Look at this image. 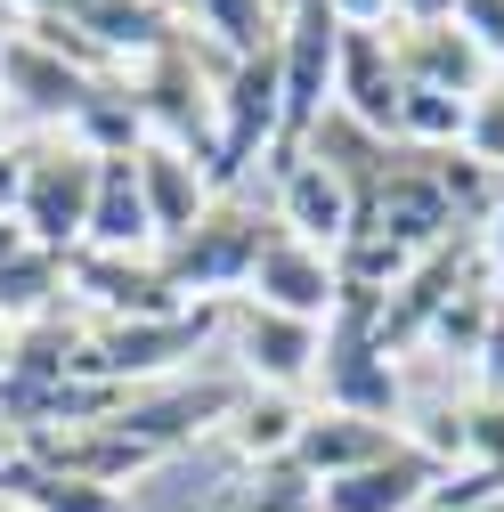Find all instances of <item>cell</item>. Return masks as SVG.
Returning <instances> with one entry per match:
<instances>
[{"label": "cell", "instance_id": "obj_1", "mask_svg": "<svg viewBox=\"0 0 504 512\" xmlns=\"http://www.w3.org/2000/svg\"><path fill=\"white\" fill-rule=\"evenodd\" d=\"M318 399H326V415L399 423L407 391H399V366L383 350V293L342 285V301L326 317V342H318Z\"/></svg>", "mask_w": 504, "mask_h": 512}, {"label": "cell", "instance_id": "obj_2", "mask_svg": "<svg viewBox=\"0 0 504 512\" xmlns=\"http://www.w3.org/2000/svg\"><path fill=\"white\" fill-rule=\"evenodd\" d=\"M212 334H228V301H187L171 317H98L82 334V358L74 374L82 382H163L179 358H196Z\"/></svg>", "mask_w": 504, "mask_h": 512}, {"label": "cell", "instance_id": "obj_3", "mask_svg": "<svg viewBox=\"0 0 504 512\" xmlns=\"http://www.w3.org/2000/svg\"><path fill=\"white\" fill-rule=\"evenodd\" d=\"M285 147V82H277V49L261 57H236L220 74V114H212V163H204V187L228 196V187Z\"/></svg>", "mask_w": 504, "mask_h": 512}, {"label": "cell", "instance_id": "obj_4", "mask_svg": "<svg viewBox=\"0 0 504 512\" xmlns=\"http://www.w3.org/2000/svg\"><path fill=\"white\" fill-rule=\"evenodd\" d=\"M269 228H277V220L244 212L236 196H212V212H204L196 228L163 244V277H171V293H179V301H244L252 261H261Z\"/></svg>", "mask_w": 504, "mask_h": 512}, {"label": "cell", "instance_id": "obj_5", "mask_svg": "<svg viewBox=\"0 0 504 512\" xmlns=\"http://www.w3.org/2000/svg\"><path fill=\"white\" fill-rule=\"evenodd\" d=\"M139 98V114H147V139H163V147H179V155H196V163H212V114H220V82L204 74V49H196V33H171L147 66H131V82H122Z\"/></svg>", "mask_w": 504, "mask_h": 512}, {"label": "cell", "instance_id": "obj_6", "mask_svg": "<svg viewBox=\"0 0 504 512\" xmlns=\"http://www.w3.org/2000/svg\"><path fill=\"white\" fill-rule=\"evenodd\" d=\"M480 277H488V252H480L464 228H456L448 244H431L423 261L383 293V350H391V358H399V350H423L431 326H439V309H448L464 285H480ZM488 285H496V277H488Z\"/></svg>", "mask_w": 504, "mask_h": 512}, {"label": "cell", "instance_id": "obj_7", "mask_svg": "<svg viewBox=\"0 0 504 512\" xmlns=\"http://www.w3.org/2000/svg\"><path fill=\"white\" fill-rule=\"evenodd\" d=\"M90 196H98V155H82L74 139H57V147H33V163H25L17 220H25L33 244L74 252L82 228H90Z\"/></svg>", "mask_w": 504, "mask_h": 512}, {"label": "cell", "instance_id": "obj_8", "mask_svg": "<svg viewBox=\"0 0 504 512\" xmlns=\"http://www.w3.org/2000/svg\"><path fill=\"white\" fill-rule=\"evenodd\" d=\"M17 456L49 464V472H66V480H90V488H122V480H139L155 472L163 456L147 439H131L122 423H66V431H25L17 439Z\"/></svg>", "mask_w": 504, "mask_h": 512}, {"label": "cell", "instance_id": "obj_9", "mask_svg": "<svg viewBox=\"0 0 504 512\" xmlns=\"http://www.w3.org/2000/svg\"><path fill=\"white\" fill-rule=\"evenodd\" d=\"M244 301H261V309H285V317H309V326H326V317H334V301H342L334 252L301 244V236H285V228H269L261 261H252Z\"/></svg>", "mask_w": 504, "mask_h": 512}, {"label": "cell", "instance_id": "obj_10", "mask_svg": "<svg viewBox=\"0 0 504 512\" xmlns=\"http://www.w3.org/2000/svg\"><path fill=\"white\" fill-rule=\"evenodd\" d=\"M228 342H236L244 374L261 382V391H293L301 374H318V342H326V326L285 317V309H261V301H228Z\"/></svg>", "mask_w": 504, "mask_h": 512}, {"label": "cell", "instance_id": "obj_11", "mask_svg": "<svg viewBox=\"0 0 504 512\" xmlns=\"http://www.w3.org/2000/svg\"><path fill=\"white\" fill-rule=\"evenodd\" d=\"M236 382H171V391H131L106 423H122L131 439H147L155 456H171V447H187L196 431H212V423H228L236 415Z\"/></svg>", "mask_w": 504, "mask_h": 512}, {"label": "cell", "instance_id": "obj_12", "mask_svg": "<svg viewBox=\"0 0 504 512\" xmlns=\"http://www.w3.org/2000/svg\"><path fill=\"white\" fill-rule=\"evenodd\" d=\"M66 285L90 293L98 317H171V309H187L171 293L163 261H147V252H90V244H74L66 252Z\"/></svg>", "mask_w": 504, "mask_h": 512}, {"label": "cell", "instance_id": "obj_13", "mask_svg": "<svg viewBox=\"0 0 504 512\" xmlns=\"http://www.w3.org/2000/svg\"><path fill=\"white\" fill-rule=\"evenodd\" d=\"M399 66H391V25L383 33H350L342 25V57H334V114H350L358 131L399 147Z\"/></svg>", "mask_w": 504, "mask_h": 512}, {"label": "cell", "instance_id": "obj_14", "mask_svg": "<svg viewBox=\"0 0 504 512\" xmlns=\"http://www.w3.org/2000/svg\"><path fill=\"white\" fill-rule=\"evenodd\" d=\"M391 66H399L407 90H448V98H480L488 74H496L456 17L448 25H391Z\"/></svg>", "mask_w": 504, "mask_h": 512}, {"label": "cell", "instance_id": "obj_15", "mask_svg": "<svg viewBox=\"0 0 504 512\" xmlns=\"http://www.w3.org/2000/svg\"><path fill=\"white\" fill-rule=\"evenodd\" d=\"M49 17H66L82 41H98V57L114 74L147 66V57L179 33V9H163V0H66V9H49Z\"/></svg>", "mask_w": 504, "mask_h": 512}, {"label": "cell", "instance_id": "obj_16", "mask_svg": "<svg viewBox=\"0 0 504 512\" xmlns=\"http://www.w3.org/2000/svg\"><path fill=\"white\" fill-rule=\"evenodd\" d=\"M431 488H439V464L423 456L415 439H399L391 456H374V464L326 480V488H318V512H423Z\"/></svg>", "mask_w": 504, "mask_h": 512}, {"label": "cell", "instance_id": "obj_17", "mask_svg": "<svg viewBox=\"0 0 504 512\" xmlns=\"http://www.w3.org/2000/svg\"><path fill=\"white\" fill-rule=\"evenodd\" d=\"M277 228L318 244V252H342L350 244V179L318 155H293L277 171Z\"/></svg>", "mask_w": 504, "mask_h": 512}, {"label": "cell", "instance_id": "obj_18", "mask_svg": "<svg viewBox=\"0 0 504 512\" xmlns=\"http://www.w3.org/2000/svg\"><path fill=\"white\" fill-rule=\"evenodd\" d=\"M90 74H74L66 57H49L33 33H9L0 41V98L9 106H25V114H41V122H74L82 106H90Z\"/></svg>", "mask_w": 504, "mask_h": 512}, {"label": "cell", "instance_id": "obj_19", "mask_svg": "<svg viewBox=\"0 0 504 512\" xmlns=\"http://www.w3.org/2000/svg\"><path fill=\"white\" fill-rule=\"evenodd\" d=\"M139 196H147V220H155V244H171V236H187L204 212H212V187H204V163L196 155H179V147H163V139H147L139 155Z\"/></svg>", "mask_w": 504, "mask_h": 512}, {"label": "cell", "instance_id": "obj_20", "mask_svg": "<svg viewBox=\"0 0 504 512\" xmlns=\"http://www.w3.org/2000/svg\"><path fill=\"white\" fill-rule=\"evenodd\" d=\"M66 293V252L25 236V220H0V326H33Z\"/></svg>", "mask_w": 504, "mask_h": 512}, {"label": "cell", "instance_id": "obj_21", "mask_svg": "<svg viewBox=\"0 0 504 512\" xmlns=\"http://www.w3.org/2000/svg\"><path fill=\"white\" fill-rule=\"evenodd\" d=\"M399 447V431L391 423H366V415H309L301 431H293V464L309 472V480H342V472H358V464H374V456H391Z\"/></svg>", "mask_w": 504, "mask_h": 512}, {"label": "cell", "instance_id": "obj_22", "mask_svg": "<svg viewBox=\"0 0 504 512\" xmlns=\"http://www.w3.org/2000/svg\"><path fill=\"white\" fill-rule=\"evenodd\" d=\"M82 244H90V252H147V244H155V220H147L139 163H131V155H106V163H98V196H90Z\"/></svg>", "mask_w": 504, "mask_h": 512}, {"label": "cell", "instance_id": "obj_23", "mask_svg": "<svg viewBox=\"0 0 504 512\" xmlns=\"http://www.w3.org/2000/svg\"><path fill=\"white\" fill-rule=\"evenodd\" d=\"M0 504H25V512H122V488H90V480H66L17 447H0Z\"/></svg>", "mask_w": 504, "mask_h": 512}, {"label": "cell", "instance_id": "obj_24", "mask_svg": "<svg viewBox=\"0 0 504 512\" xmlns=\"http://www.w3.org/2000/svg\"><path fill=\"white\" fill-rule=\"evenodd\" d=\"M66 139H74L82 155H98V163H106V155H139V147H147V114H139V98L122 90V82H98L90 106L66 122Z\"/></svg>", "mask_w": 504, "mask_h": 512}, {"label": "cell", "instance_id": "obj_25", "mask_svg": "<svg viewBox=\"0 0 504 512\" xmlns=\"http://www.w3.org/2000/svg\"><path fill=\"white\" fill-rule=\"evenodd\" d=\"M301 423H309V407H293L285 391H244L236 415H228V439H236L244 464H277V456H293Z\"/></svg>", "mask_w": 504, "mask_h": 512}, {"label": "cell", "instance_id": "obj_26", "mask_svg": "<svg viewBox=\"0 0 504 512\" xmlns=\"http://www.w3.org/2000/svg\"><path fill=\"white\" fill-rule=\"evenodd\" d=\"M187 17H196V25L220 41V57H228V66H236V57L277 49V33H285V17L269 9V0H187Z\"/></svg>", "mask_w": 504, "mask_h": 512}, {"label": "cell", "instance_id": "obj_27", "mask_svg": "<svg viewBox=\"0 0 504 512\" xmlns=\"http://www.w3.org/2000/svg\"><path fill=\"white\" fill-rule=\"evenodd\" d=\"M220 512H318V480H309L293 456L277 464H244L220 496Z\"/></svg>", "mask_w": 504, "mask_h": 512}, {"label": "cell", "instance_id": "obj_28", "mask_svg": "<svg viewBox=\"0 0 504 512\" xmlns=\"http://www.w3.org/2000/svg\"><path fill=\"white\" fill-rule=\"evenodd\" d=\"M464 114H472V98H448V90H399V147H423V155L464 147Z\"/></svg>", "mask_w": 504, "mask_h": 512}, {"label": "cell", "instance_id": "obj_29", "mask_svg": "<svg viewBox=\"0 0 504 512\" xmlns=\"http://www.w3.org/2000/svg\"><path fill=\"white\" fill-rule=\"evenodd\" d=\"M488 309H496V285H464L448 309H439V326H431V350H448V358H480V334H488Z\"/></svg>", "mask_w": 504, "mask_h": 512}, {"label": "cell", "instance_id": "obj_30", "mask_svg": "<svg viewBox=\"0 0 504 512\" xmlns=\"http://www.w3.org/2000/svg\"><path fill=\"white\" fill-rule=\"evenodd\" d=\"M464 155H472L480 171H504V74H488V90H480L472 114H464Z\"/></svg>", "mask_w": 504, "mask_h": 512}, {"label": "cell", "instance_id": "obj_31", "mask_svg": "<svg viewBox=\"0 0 504 512\" xmlns=\"http://www.w3.org/2000/svg\"><path fill=\"white\" fill-rule=\"evenodd\" d=\"M496 496H504V464H456V472H439L431 512H480Z\"/></svg>", "mask_w": 504, "mask_h": 512}, {"label": "cell", "instance_id": "obj_32", "mask_svg": "<svg viewBox=\"0 0 504 512\" xmlns=\"http://www.w3.org/2000/svg\"><path fill=\"white\" fill-rule=\"evenodd\" d=\"M456 25L480 41L488 66H504V0H456Z\"/></svg>", "mask_w": 504, "mask_h": 512}, {"label": "cell", "instance_id": "obj_33", "mask_svg": "<svg viewBox=\"0 0 504 512\" xmlns=\"http://www.w3.org/2000/svg\"><path fill=\"white\" fill-rule=\"evenodd\" d=\"M480 399L488 407H504V293H496V309H488V334H480Z\"/></svg>", "mask_w": 504, "mask_h": 512}, {"label": "cell", "instance_id": "obj_34", "mask_svg": "<svg viewBox=\"0 0 504 512\" xmlns=\"http://www.w3.org/2000/svg\"><path fill=\"white\" fill-rule=\"evenodd\" d=\"M25 163H33V147H0V220H17V196H25Z\"/></svg>", "mask_w": 504, "mask_h": 512}, {"label": "cell", "instance_id": "obj_35", "mask_svg": "<svg viewBox=\"0 0 504 512\" xmlns=\"http://www.w3.org/2000/svg\"><path fill=\"white\" fill-rule=\"evenodd\" d=\"M334 17H342L350 33H383V25H391V0H334Z\"/></svg>", "mask_w": 504, "mask_h": 512}, {"label": "cell", "instance_id": "obj_36", "mask_svg": "<svg viewBox=\"0 0 504 512\" xmlns=\"http://www.w3.org/2000/svg\"><path fill=\"white\" fill-rule=\"evenodd\" d=\"M456 0H391V25H448Z\"/></svg>", "mask_w": 504, "mask_h": 512}, {"label": "cell", "instance_id": "obj_37", "mask_svg": "<svg viewBox=\"0 0 504 512\" xmlns=\"http://www.w3.org/2000/svg\"><path fill=\"white\" fill-rule=\"evenodd\" d=\"M480 228H488V244H480V252H488V277H496V293H504V179H496V212H488Z\"/></svg>", "mask_w": 504, "mask_h": 512}, {"label": "cell", "instance_id": "obj_38", "mask_svg": "<svg viewBox=\"0 0 504 512\" xmlns=\"http://www.w3.org/2000/svg\"><path fill=\"white\" fill-rule=\"evenodd\" d=\"M9 9H25V17H49V9H66V0H9Z\"/></svg>", "mask_w": 504, "mask_h": 512}, {"label": "cell", "instance_id": "obj_39", "mask_svg": "<svg viewBox=\"0 0 504 512\" xmlns=\"http://www.w3.org/2000/svg\"><path fill=\"white\" fill-rule=\"evenodd\" d=\"M163 9H179V17H187V0H163Z\"/></svg>", "mask_w": 504, "mask_h": 512}, {"label": "cell", "instance_id": "obj_40", "mask_svg": "<svg viewBox=\"0 0 504 512\" xmlns=\"http://www.w3.org/2000/svg\"><path fill=\"white\" fill-rule=\"evenodd\" d=\"M0 512H25V504H0Z\"/></svg>", "mask_w": 504, "mask_h": 512}, {"label": "cell", "instance_id": "obj_41", "mask_svg": "<svg viewBox=\"0 0 504 512\" xmlns=\"http://www.w3.org/2000/svg\"><path fill=\"white\" fill-rule=\"evenodd\" d=\"M0 41H9V25H0Z\"/></svg>", "mask_w": 504, "mask_h": 512}]
</instances>
